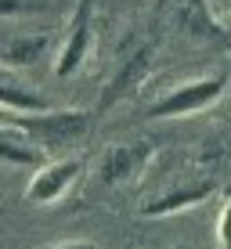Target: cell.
<instances>
[{
  "instance_id": "cell-1",
  "label": "cell",
  "mask_w": 231,
  "mask_h": 249,
  "mask_svg": "<svg viewBox=\"0 0 231 249\" xmlns=\"http://www.w3.org/2000/svg\"><path fill=\"white\" fill-rule=\"evenodd\" d=\"M4 130L25 134L29 141L40 144H62L72 137L90 130V116L87 112H72V108H47V112H4Z\"/></svg>"
},
{
  "instance_id": "cell-2",
  "label": "cell",
  "mask_w": 231,
  "mask_h": 249,
  "mask_svg": "<svg viewBox=\"0 0 231 249\" xmlns=\"http://www.w3.org/2000/svg\"><path fill=\"white\" fill-rule=\"evenodd\" d=\"M228 80L224 76H202V80H188L181 87L166 90L159 101L148 105V119H177V116H192V112H202L206 105L224 94Z\"/></svg>"
},
{
  "instance_id": "cell-3",
  "label": "cell",
  "mask_w": 231,
  "mask_h": 249,
  "mask_svg": "<svg viewBox=\"0 0 231 249\" xmlns=\"http://www.w3.org/2000/svg\"><path fill=\"white\" fill-rule=\"evenodd\" d=\"M80 170H83L80 159H54V162H47V166H40L36 174H33L29 188H25V199H29L33 206H51V202H58V199H62V195L76 184Z\"/></svg>"
},
{
  "instance_id": "cell-4",
  "label": "cell",
  "mask_w": 231,
  "mask_h": 249,
  "mask_svg": "<svg viewBox=\"0 0 231 249\" xmlns=\"http://www.w3.org/2000/svg\"><path fill=\"white\" fill-rule=\"evenodd\" d=\"M90 25H94V0H80V4H76L72 22H69V36H65L62 51H58V62H54V72L58 76H72L76 69L87 62Z\"/></svg>"
},
{
  "instance_id": "cell-5",
  "label": "cell",
  "mask_w": 231,
  "mask_h": 249,
  "mask_svg": "<svg viewBox=\"0 0 231 249\" xmlns=\"http://www.w3.org/2000/svg\"><path fill=\"white\" fill-rule=\"evenodd\" d=\"M152 144L148 141H134V144H112V148L105 152V159H101L98 166V181L101 184H123L130 181V177H138L144 166H148L152 159Z\"/></svg>"
},
{
  "instance_id": "cell-6",
  "label": "cell",
  "mask_w": 231,
  "mask_h": 249,
  "mask_svg": "<svg viewBox=\"0 0 231 249\" xmlns=\"http://www.w3.org/2000/svg\"><path fill=\"white\" fill-rule=\"evenodd\" d=\"M148 62H152V47H138L130 58L123 62V69H119V76L112 83H108V90H105V98H101V108H108L112 101L119 98H126L138 83L144 80V72H148Z\"/></svg>"
},
{
  "instance_id": "cell-7",
  "label": "cell",
  "mask_w": 231,
  "mask_h": 249,
  "mask_svg": "<svg viewBox=\"0 0 231 249\" xmlns=\"http://www.w3.org/2000/svg\"><path fill=\"white\" fill-rule=\"evenodd\" d=\"M213 195V184H184V188H177V192H166V195H159V199H152L148 206H144V217H166V213H181L188 210V206H199V202H206Z\"/></svg>"
},
{
  "instance_id": "cell-8",
  "label": "cell",
  "mask_w": 231,
  "mask_h": 249,
  "mask_svg": "<svg viewBox=\"0 0 231 249\" xmlns=\"http://www.w3.org/2000/svg\"><path fill=\"white\" fill-rule=\"evenodd\" d=\"M47 51H51V36H44V33H22V36H11L4 44V65L7 69L36 65V62H44Z\"/></svg>"
},
{
  "instance_id": "cell-9",
  "label": "cell",
  "mask_w": 231,
  "mask_h": 249,
  "mask_svg": "<svg viewBox=\"0 0 231 249\" xmlns=\"http://www.w3.org/2000/svg\"><path fill=\"white\" fill-rule=\"evenodd\" d=\"M177 22L184 25L192 36H220L217 22L210 18L206 0H181V11H177Z\"/></svg>"
},
{
  "instance_id": "cell-10",
  "label": "cell",
  "mask_w": 231,
  "mask_h": 249,
  "mask_svg": "<svg viewBox=\"0 0 231 249\" xmlns=\"http://www.w3.org/2000/svg\"><path fill=\"white\" fill-rule=\"evenodd\" d=\"M0 101H4V112H47V108H54L51 101L36 98V94H22V87H11V83L0 87Z\"/></svg>"
},
{
  "instance_id": "cell-11",
  "label": "cell",
  "mask_w": 231,
  "mask_h": 249,
  "mask_svg": "<svg viewBox=\"0 0 231 249\" xmlns=\"http://www.w3.org/2000/svg\"><path fill=\"white\" fill-rule=\"evenodd\" d=\"M0 156L7 162H22V166H36L40 162V148H33V141L25 137V144L15 141L11 130H4V141H0Z\"/></svg>"
},
{
  "instance_id": "cell-12",
  "label": "cell",
  "mask_w": 231,
  "mask_h": 249,
  "mask_svg": "<svg viewBox=\"0 0 231 249\" xmlns=\"http://www.w3.org/2000/svg\"><path fill=\"white\" fill-rule=\"evenodd\" d=\"M217 238H220V249H231V202L220 210V220H217Z\"/></svg>"
},
{
  "instance_id": "cell-13",
  "label": "cell",
  "mask_w": 231,
  "mask_h": 249,
  "mask_svg": "<svg viewBox=\"0 0 231 249\" xmlns=\"http://www.w3.org/2000/svg\"><path fill=\"white\" fill-rule=\"evenodd\" d=\"M51 249H98L94 242H62V246H51Z\"/></svg>"
}]
</instances>
